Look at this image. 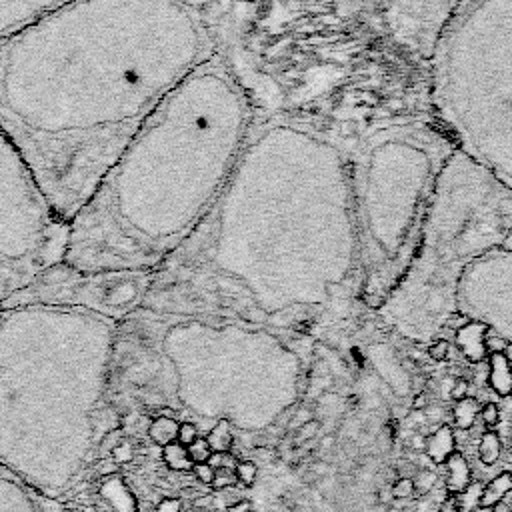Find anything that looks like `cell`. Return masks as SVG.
Segmentation results:
<instances>
[{
    "label": "cell",
    "mask_w": 512,
    "mask_h": 512,
    "mask_svg": "<svg viewBox=\"0 0 512 512\" xmlns=\"http://www.w3.org/2000/svg\"><path fill=\"white\" fill-rule=\"evenodd\" d=\"M214 56L184 0H78L0 42V128L70 222L158 104Z\"/></svg>",
    "instance_id": "6da1fadb"
},
{
    "label": "cell",
    "mask_w": 512,
    "mask_h": 512,
    "mask_svg": "<svg viewBox=\"0 0 512 512\" xmlns=\"http://www.w3.org/2000/svg\"><path fill=\"white\" fill-rule=\"evenodd\" d=\"M312 274L360 296L344 138L302 118H254L226 184L154 270L142 308L240 320L256 276Z\"/></svg>",
    "instance_id": "7a4b0ae2"
},
{
    "label": "cell",
    "mask_w": 512,
    "mask_h": 512,
    "mask_svg": "<svg viewBox=\"0 0 512 512\" xmlns=\"http://www.w3.org/2000/svg\"><path fill=\"white\" fill-rule=\"evenodd\" d=\"M254 124L244 86L214 56L146 118L70 220L64 262L156 270L198 226Z\"/></svg>",
    "instance_id": "3957f363"
},
{
    "label": "cell",
    "mask_w": 512,
    "mask_h": 512,
    "mask_svg": "<svg viewBox=\"0 0 512 512\" xmlns=\"http://www.w3.org/2000/svg\"><path fill=\"white\" fill-rule=\"evenodd\" d=\"M116 322L72 308H0V464L50 500L96 462Z\"/></svg>",
    "instance_id": "277c9868"
},
{
    "label": "cell",
    "mask_w": 512,
    "mask_h": 512,
    "mask_svg": "<svg viewBox=\"0 0 512 512\" xmlns=\"http://www.w3.org/2000/svg\"><path fill=\"white\" fill-rule=\"evenodd\" d=\"M360 258V298L380 308L406 274L440 172L456 144L418 118H384L344 136Z\"/></svg>",
    "instance_id": "5b68a950"
},
{
    "label": "cell",
    "mask_w": 512,
    "mask_h": 512,
    "mask_svg": "<svg viewBox=\"0 0 512 512\" xmlns=\"http://www.w3.org/2000/svg\"><path fill=\"white\" fill-rule=\"evenodd\" d=\"M432 56V98L472 162L512 188V0H462Z\"/></svg>",
    "instance_id": "8992f818"
},
{
    "label": "cell",
    "mask_w": 512,
    "mask_h": 512,
    "mask_svg": "<svg viewBox=\"0 0 512 512\" xmlns=\"http://www.w3.org/2000/svg\"><path fill=\"white\" fill-rule=\"evenodd\" d=\"M512 240V188L458 148L444 164L414 258L386 302L446 320L464 270Z\"/></svg>",
    "instance_id": "52a82bcc"
},
{
    "label": "cell",
    "mask_w": 512,
    "mask_h": 512,
    "mask_svg": "<svg viewBox=\"0 0 512 512\" xmlns=\"http://www.w3.org/2000/svg\"><path fill=\"white\" fill-rule=\"evenodd\" d=\"M70 222L0 128V304L64 260Z\"/></svg>",
    "instance_id": "ba28073f"
},
{
    "label": "cell",
    "mask_w": 512,
    "mask_h": 512,
    "mask_svg": "<svg viewBox=\"0 0 512 512\" xmlns=\"http://www.w3.org/2000/svg\"><path fill=\"white\" fill-rule=\"evenodd\" d=\"M152 276L154 270H80L62 260L0 306L42 304L72 308L118 324L142 308Z\"/></svg>",
    "instance_id": "9c48e42d"
},
{
    "label": "cell",
    "mask_w": 512,
    "mask_h": 512,
    "mask_svg": "<svg viewBox=\"0 0 512 512\" xmlns=\"http://www.w3.org/2000/svg\"><path fill=\"white\" fill-rule=\"evenodd\" d=\"M388 26L398 44L430 56L434 42L462 0H386Z\"/></svg>",
    "instance_id": "30bf717a"
},
{
    "label": "cell",
    "mask_w": 512,
    "mask_h": 512,
    "mask_svg": "<svg viewBox=\"0 0 512 512\" xmlns=\"http://www.w3.org/2000/svg\"><path fill=\"white\" fill-rule=\"evenodd\" d=\"M78 0H0V42Z\"/></svg>",
    "instance_id": "8fae6325"
},
{
    "label": "cell",
    "mask_w": 512,
    "mask_h": 512,
    "mask_svg": "<svg viewBox=\"0 0 512 512\" xmlns=\"http://www.w3.org/2000/svg\"><path fill=\"white\" fill-rule=\"evenodd\" d=\"M0 512H62V504L42 496L0 464Z\"/></svg>",
    "instance_id": "7c38bea8"
},
{
    "label": "cell",
    "mask_w": 512,
    "mask_h": 512,
    "mask_svg": "<svg viewBox=\"0 0 512 512\" xmlns=\"http://www.w3.org/2000/svg\"><path fill=\"white\" fill-rule=\"evenodd\" d=\"M98 494L112 512H138V502L118 472L100 478Z\"/></svg>",
    "instance_id": "4fadbf2b"
},
{
    "label": "cell",
    "mask_w": 512,
    "mask_h": 512,
    "mask_svg": "<svg viewBox=\"0 0 512 512\" xmlns=\"http://www.w3.org/2000/svg\"><path fill=\"white\" fill-rule=\"evenodd\" d=\"M488 324L480 320H468L460 330H456V346L470 362H482L486 358L484 334Z\"/></svg>",
    "instance_id": "5bb4252c"
},
{
    "label": "cell",
    "mask_w": 512,
    "mask_h": 512,
    "mask_svg": "<svg viewBox=\"0 0 512 512\" xmlns=\"http://www.w3.org/2000/svg\"><path fill=\"white\" fill-rule=\"evenodd\" d=\"M446 490L448 494L456 496V494H464L466 488L470 486V464L464 458L462 452L454 450L448 458H446Z\"/></svg>",
    "instance_id": "9a60e30c"
},
{
    "label": "cell",
    "mask_w": 512,
    "mask_h": 512,
    "mask_svg": "<svg viewBox=\"0 0 512 512\" xmlns=\"http://www.w3.org/2000/svg\"><path fill=\"white\" fill-rule=\"evenodd\" d=\"M456 450V438L450 426L442 424L440 428H436L430 436H426V444H424V452L426 456L436 462V464H444L446 458Z\"/></svg>",
    "instance_id": "2e32d148"
},
{
    "label": "cell",
    "mask_w": 512,
    "mask_h": 512,
    "mask_svg": "<svg viewBox=\"0 0 512 512\" xmlns=\"http://www.w3.org/2000/svg\"><path fill=\"white\" fill-rule=\"evenodd\" d=\"M488 382H490V388L498 396H510L512 394V366L502 354H490Z\"/></svg>",
    "instance_id": "e0dca14e"
},
{
    "label": "cell",
    "mask_w": 512,
    "mask_h": 512,
    "mask_svg": "<svg viewBox=\"0 0 512 512\" xmlns=\"http://www.w3.org/2000/svg\"><path fill=\"white\" fill-rule=\"evenodd\" d=\"M508 492H512V472H500L486 486H482L478 504H480V508H488L490 510L498 502H502Z\"/></svg>",
    "instance_id": "ac0fdd59"
},
{
    "label": "cell",
    "mask_w": 512,
    "mask_h": 512,
    "mask_svg": "<svg viewBox=\"0 0 512 512\" xmlns=\"http://www.w3.org/2000/svg\"><path fill=\"white\" fill-rule=\"evenodd\" d=\"M178 424H180V420H176V418H172V416H154V418L150 420L148 428H146V434H148V438H150L156 446L164 448L166 444L176 442Z\"/></svg>",
    "instance_id": "d6986e66"
},
{
    "label": "cell",
    "mask_w": 512,
    "mask_h": 512,
    "mask_svg": "<svg viewBox=\"0 0 512 512\" xmlns=\"http://www.w3.org/2000/svg\"><path fill=\"white\" fill-rule=\"evenodd\" d=\"M206 442L212 448V452H230L234 446V432L232 422L228 418H218L210 430L206 432Z\"/></svg>",
    "instance_id": "ffe728a7"
},
{
    "label": "cell",
    "mask_w": 512,
    "mask_h": 512,
    "mask_svg": "<svg viewBox=\"0 0 512 512\" xmlns=\"http://www.w3.org/2000/svg\"><path fill=\"white\" fill-rule=\"evenodd\" d=\"M480 412V404L476 398H462V400H456L454 408H452V420L456 424L458 430H470L474 426V420Z\"/></svg>",
    "instance_id": "44dd1931"
},
{
    "label": "cell",
    "mask_w": 512,
    "mask_h": 512,
    "mask_svg": "<svg viewBox=\"0 0 512 512\" xmlns=\"http://www.w3.org/2000/svg\"><path fill=\"white\" fill-rule=\"evenodd\" d=\"M162 460L164 464L174 470V472H190L192 470V460L188 456L186 446H182L180 442H170L162 448Z\"/></svg>",
    "instance_id": "7402d4cb"
},
{
    "label": "cell",
    "mask_w": 512,
    "mask_h": 512,
    "mask_svg": "<svg viewBox=\"0 0 512 512\" xmlns=\"http://www.w3.org/2000/svg\"><path fill=\"white\" fill-rule=\"evenodd\" d=\"M502 454V442H500V436L492 430L484 432L480 436V442H478V458L482 464L486 466H492L494 462H498Z\"/></svg>",
    "instance_id": "603a6c76"
},
{
    "label": "cell",
    "mask_w": 512,
    "mask_h": 512,
    "mask_svg": "<svg viewBox=\"0 0 512 512\" xmlns=\"http://www.w3.org/2000/svg\"><path fill=\"white\" fill-rule=\"evenodd\" d=\"M122 440H126L124 428H114V430L106 432V434L100 438L98 446H96V460H100V458H110L112 450H114Z\"/></svg>",
    "instance_id": "cb8c5ba5"
},
{
    "label": "cell",
    "mask_w": 512,
    "mask_h": 512,
    "mask_svg": "<svg viewBox=\"0 0 512 512\" xmlns=\"http://www.w3.org/2000/svg\"><path fill=\"white\" fill-rule=\"evenodd\" d=\"M186 450H188V456H190L192 464L208 462V458L212 456V448L208 446V442H206L204 436H198L190 446H186Z\"/></svg>",
    "instance_id": "d4e9b609"
},
{
    "label": "cell",
    "mask_w": 512,
    "mask_h": 512,
    "mask_svg": "<svg viewBox=\"0 0 512 512\" xmlns=\"http://www.w3.org/2000/svg\"><path fill=\"white\" fill-rule=\"evenodd\" d=\"M412 482H414V492L426 496L430 494V490L436 486V474L428 468H420L414 476H412Z\"/></svg>",
    "instance_id": "484cf974"
},
{
    "label": "cell",
    "mask_w": 512,
    "mask_h": 512,
    "mask_svg": "<svg viewBox=\"0 0 512 512\" xmlns=\"http://www.w3.org/2000/svg\"><path fill=\"white\" fill-rule=\"evenodd\" d=\"M234 472H236V480H238L240 484L252 486L254 480H256V476H258V466H256L254 460H238Z\"/></svg>",
    "instance_id": "4316f807"
},
{
    "label": "cell",
    "mask_w": 512,
    "mask_h": 512,
    "mask_svg": "<svg viewBox=\"0 0 512 512\" xmlns=\"http://www.w3.org/2000/svg\"><path fill=\"white\" fill-rule=\"evenodd\" d=\"M390 492H392V498L396 500H410L416 492H414V482H412V476H400L394 480V484L390 486Z\"/></svg>",
    "instance_id": "83f0119b"
},
{
    "label": "cell",
    "mask_w": 512,
    "mask_h": 512,
    "mask_svg": "<svg viewBox=\"0 0 512 512\" xmlns=\"http://www.w3.org/2000/svg\"><path fill=\"white\" fill-rule=\"evenodd\" d=\"M506 344H508V340H506V336H502L500 332H496L494 328H486V334H484V348H486V352H490V354H502L504 352V348H506Z\"/></svg>",
    "instance_id": "f1b7e54d"
},
{
    "label": "cell",
    "mask_w": 512,
    "mask_h": 512,
    "mask_svg": "<svg viewBox=\"0 0 512 512\" xmlns=\"http://www.w3.org/2000/svg\"><path fill=\"white\" fill-rule=\"evenodd\" d=\"M238 480H236V472L234 468H214V480H212V488L214 490H224V488H230L234 486Z\"/></svg>",
    "instance_id": "f546056e"
},
{
    "label": "cell",
    "mask_w": 512,
    "mask_h": 512,
    "mask_svg": "<svg viewBox=\"0 0 512 512\" xmlns=\"http://www.w3.org/2000/svg\"><path fill=\"white\" fill-rule=\"evenodd\" d=\"M198 436H200V430H198V426H196L194 422H190V420H180L176 442H180L182 446H190Z\"/></svg>",
    "instance_id": "4dcf8cb0"
},
{
    "label": "cell",
    "mask_w": 512,
    "mask_h": 512,
    "mask_svg": "<svg viewBox=\"0 0 512 512\" xmlns=\"http://www.w3.org/2000/svg\"><path fill=\"white\" fill-rule=\"evenodd\" d=\"M478 416L482 418V422H484L488 428L496 426V424H498V420H500V410H498V404H496V402H484V404L480 406V412H478Z\"/></svg>",
    "instance_id": "1f68e13d"
},
{
    "label": "cell",
    "mask_w": 512,
    "mask_h": 512,
    "mask_svg": "<svg viewBox=\"0 0 512 512\" xmlns=\"http://www.w3.org/2000/svg\"><path fill=\"white\" fill-rule=\"evenodd\" d=\"M320 432V422L318 420H308L306 424H302L296 432L294 444H306L308 440H312L316 434Z\"/></svg>",
    "instance_id": "d6a6232c"
},
{
    "label": "cell",
    "mask_w": 512,
    "mask_h": 512,
    "mask_svg": "<svg viewBox=\"0 0 512 512\" xmlns=\"http://www.w3.org/2000/svg\"><path fill=\"white\" fill-rule=\"evenodd\" d=\"M208 464L212 468H236L238 458L230 452H212V456L208 458Z\"/></svg>",
    "instance_id": "836d02e7"
},
{
    "label": "cell",
    "mask_w": 512,
    "mask_h": 512,
    "mask_svg": "<svg viewBox=\"0 0 512 512\" xmlns=\"http://www.w3.org/2000/svg\"><path fill=\"white\" fill-rule=\"evenodd\" d=\"M110 458H112L118 466H122V464L130 462V460L134 458V448H132V444H130L128 440H122V442L112 450Z\"/></svg>",
    "instance_id": "e575fe53"
},
{
    "label": "cell",
    "mask_w": 512,
    "mask_h": 512,
    "mask_svg": "<svg viewBox=\"0 0 512 512\" xmlns=\"http://www.w3.org/2000/svg\"><path fill=\"white\" fill-rule=\"evenodd\" d=\"M192 474H194V478L198 480V482H202V484H212V480H214V468L208 464V462H202V464H194L192 466V470H190Z\"/></svg>",
    "instance_id": "d590c367"
},
{
    "label": "cell",
    "mask_w": 512,
    "mask_h": 512,
    "mask_svg": "<svg viewBox=\"0 0 512 512\" xmlns=\"http://www.w3.org/2000/svg\"><path fill=\"white\" fill-rule=\"evenodd\" d=\"M448 350H450V344H448L446 340H438V342H434V344L428 348V356H430L432 360L442 362V360L448 358Z\"/></svg>",
    "instance_id": "8d00e7d4"
},
{
    "label": "cell",
    "mask_w": 512,
    "mask_h": 512,
    "mask_svg": "<svg viewBox=\"0 0 512 512\" xmlns=\"http://www.w3.org/2000/svg\"><path fill=\"white\" fill-rule=\"evenodd\" d=\"M468 388H470L468 380L458 378V380H454V382H452V388H450L448 396H450L454 402H456V400H462V398H466V396H468Z\"/></svg>",
    "instance_id": "74e56055"
},
{
    "label": "cell",
    "mask_w": 512,
    "mask_h": 512,
    "mask_svg": "<svg viewBox=\"0 0 512 512\" xmlns=\"http://www.w3.org/2000/svg\"><path fill=\"white\" fill-rule=\"evenodd\" d=\"M156 512H182V502L178 498H162L156 506Z\"/></svg>",
    "instance_id": "f35d334b"
},
{
    "label": "cell",
    "mask_w": 512,
    "mask_h": 512,
    "mask_svg": "<svg viewBox=\"0 0 512 512\" xmlns=\"http://www.w3.org/2000/svg\"><path fill=\"white\" fill-rule=\"evenodd\" d=\"M330 474V466L324 462V460H318V462H312L310 464V478L312 480H320V478H326Z\"/></svg>",
    "instance_id": "ab89813d"
},
{
    "label": "cell",
    "mask_w": 512,
    "mask_h": 512,
    "mask_svg": "<svg viewBox=\"0 0 512 512\" xmlns=\"http://www.w3.org/2000/svg\"><path fill=\"white\" fill-rule=\"evenodd\" d=\"M308 420H312V412L308 410V408H300L296 414H294V418H292V422H290V428H300L302 424H306Z\"/></svg>",
    "instance_id": "60d3db41"
},
{
    "label": "cell",
    "mask_w": 512,
    "mask_h": 512,
    "mask_svg": "<svg viewBox=\"0 0 512 512\" xmlns=\"http://www.w3.org/2000/svg\"><path fill=\"white\" fill-rule=\"evenodd\" d=\"M460 504H458V496H448L446 500L440 502V506L436 508V512H458Z\"/></svg>",
    "instance_id": "b9f144b4"
},
{
    "label": "cell",
    "mask_w": 512,
    "mask_h": 512,
    "mask_svg": "<svg viewBox=\"0 0 512 512\" xmlns=\"http://www.w3.org/2000/svg\"><path fill=\"white\" fill-rule=\"evenodd\" d=\"M226 512H252L250 500H238L226 508Z\"/></svg>",
    "instance_id": "7bdbcfd3"
},
{
    "label": "cell",
    "mask_w": 512,
    "mask_h": 512,
    "mask_svg": "<svg viewBox=\"0 0 512 512\" xmlns=\"http://www.w3.org/2000/svg\"><path fill=\"white\" fill-rule=\"evenodd\" d=\"M424 444H426V436L424 434H416L410 438V446L414 450H424Z\"/></svg>",
    "instance_id": "ee69618b"
},
{
    "label": "cell",
    "mask_w": 512,
    "mask_h": 512,
    "mask_svg": "<svg viewBox=\"0 0 512 512\" xmlns=\"http://www.w3.org/2000/svg\"><path fill=\"white\" fill-rule=\"evenodd\" d=\"M334 442H336V438H334L332 434H330V436H324V438L320 440V448H322V450H332Z\"/></svg>",
    "instance_id": "f6af8a7d"
},
{
    "label": "cell",
    "mask_w": 512,
    "mask_h": 512,
    "mask_svg": "<svg viewBox=\"0 0 512 512\" xmlns=\"http://www.w3.org/2000/svg\"><path fill=\"white\" fill-rule=\"evenodd\" d=\"M492 512H512V508H510L508 504H504V502H498V504L492 508Z\"/></svg>",
    "instance_id": "bcb514c9"
},
{
    "label": "cell",
    "mask_w": 512,
    "mask_h": 512,
    "mask_svg": "<svg viewBox=\"0 0 512 512\" xmlns=\"http://www.w3.org/2000/svg\"><path fill=\"white\" fill-rule=\"evenodd\" d=\"M502 356L512 364V342H508L506 344V348H504V352H502Z\"/></svg>",
    "instance_id": "7dc6e473"
},
{
    "label": "cell",
    "mask_w": 512,
    "mask_h": 512,
    "mask_svg": "<svg viewBox=\"0 0 512 512\" xmlns=\"http://www.w3.org/2000/svg\"><path fill=\"white\" fill-rule=\"evenodd\" d=\"M184 2H186V4H190V6H194V8H198V10L206 4V0H184Z\"/></svg>",
    "instance_id": "c3c4849f"
},
{
    "label": "cell",
    "mask_w": 512,
    "mask_h": 512,
    "mask_svg": "<svg viewBox=\"0 0 512 512\" xmlns=\"http://www.w3.org/2000/svg\"><path fill=\"white\" fill-rule=\"evenodd\" d=\"M252 512H254V510H252Z\"/></svg>",
    "instance_id": "681fc988"
},
{
    "label": "cell",
    "mask_w": 512,
    "mask_h": 512,
    "mask_svg": "<svg viewBox=\"0 0 512 512\" xmlns=\"http://www.w3.org/2000/svg\"><path fill=\"white\" fill-rule=\"evenodd\" d=\"M0 308H2V306H0Z\"/></svg>",
    "instance_id": "f907efd6"
}]
</instances>
